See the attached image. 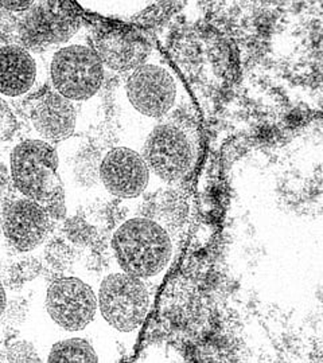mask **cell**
Returning a JSON list of instances; mask_svg holds the SVG:
<instances>
[{
    "instance_id": "5b68a950",
    "label": "cell",
    "mask_w": 323,
    "mask_h": 363,
    "mask_svg": "<svg viewBox=\"0 0 323 363\" xmlns=\"http://www.w3.org/2000/svg\"><path fill=\"white\" fill-rule=\"evenodd\" d=\"M150 292L142 279L126 272L108 274L99 291V308L117 331L131 333L142 325L150 311Z\"/></svg>"
},
{
    "instance_id": "ac0fdd59",
    "label": "cell",
    "mask_w": 323,
    "mask_h": 363,
    "mask_svg": "<svg viewBox=\"0 0 323 363\" xmlns=\"http://www.w3.org/2000/svg\"><path fill=\"white\" fill-rule=\"evenodd\" d=\"M34 1H1L0 7H4L9 11H13V13H25L31 6Z\"/></svg>"
},
{
    "instance_id": "277c9868",
    "label": "cell",
    "mask_w": 323,
    "mask_h": 363,
    "mask_svg": "<svg viewBox=\"0 0 323 363\" xmlns=\"http://www.w3.org/2000/svg\"><path fill=\"white\" fill-rule=\"evenodd\" d=\"M104 77V65L91 46L67 45L53 55V89L70 101L93 97L103 86Z\"/></svg>"
},
{
    "instance_id": "d6986e66",
    "label": "cell",
    "mask_w": 323,
    "mask_h": 363,
    "mask_svg": "<svg viewBox=\"0 0 323 363\" xmlns=\"http://www.w3.org/2000/svg\"><path fill=\"white\" fill-rule=\"evenodd\" d=\"M50 252H49V259H53V264H61L66 265V259H67V255H66V247L65 245H61V247H57L55 245H50Z\"/></svg>"
},
{
    "instance_id": "44dd1931",
    "label": "cell",
    "mask_w": 323,
    "mask_h": 363,
    "mask_svg": "<svg viewBox=\"0 0 323 363\" xmlns=\"http://www.w3.org/2000/svg\"><path fill=\"white\" fill-rule=\"evenodd\" d=\"M0 343H1V342H0Z\"/></svg>"
},
{
    "instance_id": "9c48e42d",
    "label": "cell",
    "mask_w": 323,
    "mask_h": 363,
    "mask_svg": "<svg viewBox=\"0 0 323 363\" xmlns=\"http://www.w3.org/2000/svg\"><path fill=\"white\" fill-rule=\"evenodd\" d=\"M46 310L55 325L66 331H80L93 320L97 298L91 286L82 280L61 277L48 288Z\"/></svg>"
},
{
    "instance_id": "30bf717a",
    "label": "cell",
    "mask_w": 323,
    "mask_h": 363,
    "mask_svg": "<svg viewBox=\"0 0 323 363\" xmlns=\"http://www.w3.org/2000/svg\"><path fill=\"white\" fill-rule=\"evenodd\" d=\"M99 177L108 193L119 198H135L148 186L150 169L139 152L117 147L102 159Z\"/></svg>"
},
{
    "instance_id": "2e32d148",
    "label": "cell",
    "mask_w": 323,
    "mask_h": 363,
    "mask_svg": "<svg viewBox=\"0 0 323 363\" xmlns=\"http://www.w3.org/2000/svg\"><path fill=\"white\" fill-rule=\"evenodd\" d=\"M18 127L16 117L9 104L0 99V142L9 140Z\"/></svg>"
},
{
    "instance_id": "e0dca14e",
    "label": "cell",
    "mask_w": 323,
    "mask_h": 363,
    "mask_svg": "<svg viewBox=\"0 0 323 363\" xmlns=\"http://www.w3.org/2000/svg\"><path fill=\"white\" fill-rule=\"evenodd\" d=\"M67 225V234L75 242H87L91 237V228L85 222L72 220Z\"/></svg>"
},
{
    "instance_id": "8992f818",
    "label": "cell",
    "mask_w": 323,
    "mask_h": 363,
    "mask_svg": "<svg viewBox=\"0 0 323 363\" xmlns=\"http://www.w3.org/2000/svg\"><path fill=\"white\" fill-rule=\"evenodd\" d=\"M81 19L72 4L62 1H34L18 19L16 34L21 46L28 49L60 45L72 38Z\"/></svg>"
},
{
    "instance_id": "4fadbf2b",
    "label": "cell",
    "mask_w": 323,
    "mask_h": 363,
    "mask_svg": "<svg viewBox=\"0 0 323 363\" xmlns=\"http://www.w3.org/2000/svg\"><path fill=\"white\" fill-rule=\"evenodd\" d=\"M38 76L34 55L21 45L0 48V93L9 97H21L33 89Z\"/></svg>"
},
{
    "instance_id": "8fae6325",
    "label": "cell",
    "mask_w": 323,
    "mask_h": 363,
    "mask_svg": "<svg viewBox=\"0 0 323 363\" xmlns=\"http://www.w3.org/2000/svg\"><path fill=\"white\" fill-rule=\"evenodd\" d=\"M52 217L46 208L26 196L9 202L3 211V232L21 252L40 245L50 230Z\"/></svg>"
},
{
    "instance_id": "ffe728a7",
    "label": "cell",
    "mask_w": 323,
    "mask_h": 363,
    "mask_svg": "<svg viewBox=\"0 0 323 363\" xmlns=\"http://www.w3.org/2000/svg\"><path fill=\"white\" fill-rule=\"evenodd\" d=\"M6 307H7V296H6L4 286H3L1 281H0V318L6 312Z\"/></svg>"
},
{
    "instance_id": "3957f363",
    "label": "cell",
    "mask_w": 323,
    "mask_h": 363,
    "mask_svg": "<svg viewBox=\"0 0 323 363\" xmlns=\"http://www.w3.org/2000/svg\"><path fill=\"white\" fill-rule=\"evenodd\" d=\"M142 156L150 172L160 181L180 183L193 169V136L181 124H159L147 136Z\"/></svg>"
},
{
    "instance_id": "9a60e30c",
    "label": "cell",
    "mask_w": 323,
    "mask_h": 363,
    "mask_svg": "<svg viewBox=\"0 0 323 363\" xmlns=\"http://www.w3.org/2000/svg\"><path fill=\"white\" fill-rule=\"evenodd\" d=\"M4 361L7 362H40L35 347L28 342H13L4 351Z\"/></svg>"
},
{
    "instance_id": "5bb4252c",
    "label": "cell",
    "mask_w": 323,
    "mask_h": 363,
    "mask_svg": "<svg viewBox=\"0 0 323 363\" xmlns=\"http://www.w3.org/2000/svg\"><path fill=\"white\" fill-rule=\"evenodd\" d=\"M48 362H99V357L91 343L81 337H72L57 342L50 350Z\"/></svg>"
},
{
    "instance_id": "7c38bea8",
    "label": "cell",
    "mask_w": 323,
    "mask_h": 363,
    "mask_svg": "<svg viewBox=\"0 0 323 363\" xmlns=\"http://www.w3.org/2000/svg\"><path fill=\"white\" fill-rule=\"evenodd\" d=\"M30 120L40 138L50 142H61L75 132L76 109L73 101L53 89L33 100Z\"/></svg>"
},
{
    "instance_id": "7a4b0ae2",
    "label": "cell",
    "mask_w": 323,
    "mask_h": 363,
    "mask_svg": "<svg viewBox=\"0 0 323 363\" xmlns=\"http://www.w3.org/2000/svg\"><path fill=\"white\" fill-rule=\"evenodd\" d=\"M11 178L16 190L42 205L52 218L64 216V189L58 177V155L52 144L28 139L13 147Z\"/></svg>"
},
{
    "instance_id": "6da1fadb",
    "label": "cell",
    "mask_w": 323,
    "mask_h": 363,
    "mask_svg": "<svg viewBox=\"0 0 323 363\" xmlns=\"http://www.w3.org/2000/svg\"><path fill=\"white\" fill-rule=\"evenodd\" d=\"M112 250L123 272L153 279L163 272L174 256V241L155 220L135 217L123 222L112 235Z\"/></svg>"
},
{
    "instance_id": "52a82bcc",
    "label": "cell",
    "mask_w": 323,
    "mask_h": 363,
    "mask_svg": "<svg viewBox=\"0 0 323 363\" xmlns=\"http://www.w3.org/2000/svg\"><path fill=\"white\" fill-rule=\"evenodd\" d=\"M180 81L168 66L144 62L131 72L126 91L131 105L144 116H168L180 101Z\"/></svg>"
},
{
    "instance_id": "ba28073f",
    "label": "cell",
    "mask_w": 323,
    "mask_h": 363,
    "mask_svg": "<svg viewBox=\"0 0 323 363\" xmlns=\"http://www.w3.org/2000/svg\"><path fill=\"white\" fill-rule=\"evenodd\" d=\"M92 49L105 67L114 72H132L147 62L153 52L150 37L127 27L96 26L92 31Z\"/></svg>"
}]
</instances>
